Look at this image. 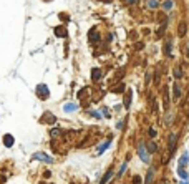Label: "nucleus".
<instances>
[{"mask_svg":"<svg viewBox=\"0 0 189 184\" xmlns=\"http://www.w3.org/2000/svg\"><path fill=\"white\" fill-rule=\"evenodd\" d=\"M138 154H139V158L143 159V163H149V154H151V153L146 149L144 144H139V146H138Z\"/></svg>","mask_w":189,"mask_h":184,"instance_id":"f257e3e1","label":"nucleus"},{"mask_svg":"<svg viewBox=\"0 0 189 184\" xmlns=\"http://www.w3.org/2000/svg\"><path fill=\"white\" fill-rule=\"evenodd\" d=\"M176 141H178V134H176V133H171V134H169V139H168L169 153H173V151H174V148H176Z\"/></svg>","mask_w":189,"mask_h":184,"instance_id":"f03ea898","label":"nucleus"},{"mask_svg":"<svg viewBox=\"0 0 189 184\" xmlns=\"http://www.w3.org/2000/svg\"><path fill=\"white\" fill-rule=\"evenodd\" d=\"M33 159H40V161H45V163H53L52 156H48L45 153H35L33 154Z\"/></svg>","mask_w":189,"mask_h":184,"instance_id":"7ed1b4c3","label":"nucleus"},{"mask_svg":"<svg viewBox=\"0 0 189 184\" xmlns=\"http://www.w3.org/2000/svg\"><path fill=\"white\" fill-rule=\"evenodd\" d=\"M187 164H189V151H184L181 159H179V166L184 168V166H187Z\"/></svg>","mask_w":189,"mask_h":184,"instance_id":"20e7f679","label":"nucleus"},{"mask_svg":"<svg viewBox=\"0 0 189 184\" xmlns=\"http://www.w3.org/2000/svg\"><path fill=\"white\" fill-rule=\"evenodd\" d=\"M37 91H38V95H40V98L42 100H45L47 98V93H48V90H47V86L45 85H40V86H37Z\"/></svg>","mask_w":189,"mask_h":184,"instance_id":"39448f33","label":"nucleus"},{"mask_svg":"<svg viewBox=\"0 0 189 184\" xmlns=\"http://www.w3.org/2000/svg\"><path fill=\"white\" fill-rule=\"evenodd\" d=\"M173 98H174V100H179V98H181V88H179L178 83L173 85Z\"/></svg>","mask_w":189,"mask_h":184,"instance_id":"423d86ee","label":"nucleus"},{"mask_svg":"<svg viewBox=\"0 0 189 184\" xmlns=\"http://www.w3.org/2000/svg\"><path fill=\"white\" fill-rule=\"evenodd\" d=\"M3 144L10 148L12 144H13V136H10V134H5V136H3Z\"/></svg>","mask_w":189,"mask_h":184,"instance_id":"0eeeda50","label":"nucleus"},{"mask_svg":"<svg viewBox=\"0 0 189 184\" xmlns=\"http://www.w3.org/2000/svg\"><path fill=\"white\" fill-rule=\"evenodd\" d=\"M153 177H154V169H149L148 174H146V179H144V184H151Z\"/></svg>","mask_w":189,"mask_h":184,"instance_id":"6e6552de","label":"nucleus"},{"mask_svg":"<svg viewBox=\"0 0 189 184\" xmlns=\"http://www.w3.org/2000/svg\"><path fill=\"white\" fill-rule=\"evenodd\" d=\"M178 174H179V177H181V179H189L187 171H184V168H181V166H179V169H178Z\"/></svg>","mask_w":189,"mask_h":184,"instance_id":"1a4fd4ad","label":"nucleus"},{"mask_svg":"<svg viewBox=\"0 0 189 184\" xmlns=\"http://www.w3.org/2000/svg\"><path fill=\"white\" fill-rule=\"evenodd\" d=\"M131 105V91H128V95L124 96V108H129Z\"/></svg>","mask_w":189,"mask_h":184,"instance_id":"9d476101","label":"nucleus"},{"mask_svg":"<svg viewBox=\"0 0 189 184\" xmlns=\"http://www.w3.org/2000/svg\"><path fill=\"white\" fill-rule=\"evenodd\" d=\"M111 176H113V171H108V173L105 174V177H103V179H101V181H100V184H106V182H108V179H110Z\"/></svg>","mask_w":189,"mask_h":184,"instance_id":"9b49d317","label":"nucleus"},{"mask_svg":"<svg viewBox=\"0 0 189 184\" xmlns=\"http://www.w3.org/2000/svg\"><path fill=\"white\" fill-rule=\"evenodd\" d=\"M91 75H93V80H95V81H98L101 73H100V70H98V68H93V71H91Z\"/></svg>","mask_w":189,"mask_h":184,"instance_id":"f8f14e48","label":"nucleus"},{"mask_svg":"<svg viewBox=\"0 0 189 184\" xmlns=\"http://www.w3.org/2000/svg\"><path fill=\"white\" fill-rule=\"evenodd\" d=\"M148 151H149V153H154V151H158V146H156V143H149V144H148Z\"/></svg>","mask_w":189,"mask_h":184,"instance_id":"ddd939ff","label":"nucleus"},{"mask_svg":"<svg viewBox=\"0 0 189 184\" xmlns=\"http://www.w3.org/2000/svg\"><path fill=\"white\" fill-rule=\"evenodd\" d=\"M75 110H76V106L73 103H68V105L65 106V111H68V113H71V111H75Z\"/></svg>","mask_w":189,"mask_h":184,"instance_id":"4468645a","label":"nucleus"},{"mask_svg":"<svg viewBox=\"0 0 189 184\" xmlns=\"http://www.w3.org/2000/svg\"><path fill=\"white\" fill-rule=\"evenodd\" d=\"M108 146H110V139H108L106 143H103V144H101V146H100V149H98V153H103V151H106V148H108Z\"/></svg>","mask_w":189,"mask_h":184,"instance_id":"2eb2a0df","label":"nucleus"},{"mask_svg":"<svg viewBox=\"0 0 189 184\" xmlns=\"http://www.w3.org/2000/svg\"><path fill=\"white\" fill-rule=\"evenodd\" d=\"M174 76H176V78H181V76H182V71H181L179 66H178V68H174Z\"/></svg>","mask_w":189,"mask_h":184,"instance_id":"dca6fc26","label":"nucleus"},{"mask_svg":"<svg viewBox=\"0 0 189 184\" xmlns=\"http://www.w3.org/2000/svg\"><path fill=\"white\" fill-rule=\"evenodd\" d=\"M163 7H164V8H166V10H169V8H171V7H173V2H171V0H166V2H164V3H163Z\"/></svg>","mask_w":189,"mask_h":184,"instance_id":"f3484780","label":"nucleus"},{"mask_svg":"<svg viewBox=\"0 0 189 184\" xmlns=\"http://www.w3.org/2000/svg\"><path fill=\"white\" fill-rule=\"evenodd\" d=\"M184 33H186V25L181 23V25H179V35H184Z\"/></svg>","mask_w":189,"mask_h":184,"instance_id":"a211bd4d","label":"nucleus"},{"mask_svg":"<svg viewBox=\"0 0 189 184\" xmlns=\"http://www.w3.org/2000/svg\"><path fill=\"white\" fill-rule=\"evenodd\" d=\"M148 5L151 7V8H156V7H158V2H156V0H149V2H148Z\"/></svg>","mask_w":189,"mask_h":184,"instance_id":"6ab92c4d","label":"nucleus"},{"mask_svg":"<svg viewBox=\"0 0 189 184\" xmlns=\"http://www.w3.org/2000/svg\"><path fill=\"white\" fill-rule=\"evenodd\" d=\"M148 134H149V136H151V138H154V136H156V129L149 128V131H148Z\"/></svg>","mask_w":189,"mask_h":184,"instance_id":"aec40b11","label":"nucleus"},{"mask_svg":"<svg viewBox=\"0 0 189 184\" xmlns=\"http://www.w3.org/2000/svg\"><path fill=\"white\" fill-rule=\"evenodd\" d=\"M139 182H141V177H139V176H134V177H133V184H139Z\"/></svg>","mask_w":189,"mask_h":184,"instance_id":"412c9836","label":"nucleus"},{"mask_svg":"<svg viewBox=\"0 0 189 184\" xmlns=\"http://www.w3.org/2000/svg\"><path fill=\"white\" fill-rule=\"evenodd\" d=\"M124 169H126V163L123 164V166H121V169H119V173H118V176H121V174L124 173Z\"/></svg>","mask_w":189,"mask_h":184,"instance_id":"4be33fe9","label":"nucleus"},{"mask_svg":"<svg viewBox=\"0 0 189 184\" xmlns=\"http://www.w3.org/2000/svg\"><path fill=\"white\" fill-rule=\"evenodd\" d=\"M56 35H58V37L65 35V30H60V28H58V30H56Z\"/></svg>","mask_w":189,"mask_h":184,"instance_id":"5701e85b","label":"nucleus"},{"mask_svg":"<svg viewBox=\"0 0 189 184\" xmlns=\"http://www.w3.org/2000/svg\"><path fill=\"white\" fill-rule=\"evenodd\" d=\"M181 184H189V179H182V181H181Z\"/></svg>","mask_w":189,"mask_h":184,"instance_id":"b1692460","label":"nucleus"},{"mask_svg":"<svg viewBox=\"0 0 189 184\" xmlns=\"http://www.w3.org/2000/svg\"><path fill=\"white\" fill-rule=\"evenodd\" d=\"M187 55H189V43H187Z\"/></svg>","mask_w":189,"mask_h":184,"instance_id":"393cba45","label":"nucleus"}]
</instances>
